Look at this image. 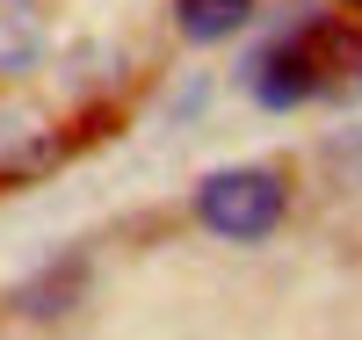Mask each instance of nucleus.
Instances as JSON below:
<instances>
[{"instance_id": "2", "label": "nucleus", "mask_w": 362, "mask_h": 340, "mask_svg": "<svg viewBox=\"0 0 362 340\" xmlns=\"http://www.w3.org/2000/svg\"><path fill=\"white\" fill-rule=\"evenodd\" d=\"M283 210H290V189H283V174H268V167H225V174H210L196 189V225L232 239V246L268 239L283 225Z\"/></svg>"}, {"instance_id": "4", "label": "nucleus", "mask_w": 362, "mask_h": 340, "mask_svg": "<svg viewBox=\"0 0 362 340\" xmlns=\"http://www.w3.org/2000/svg\"><path fill=\"white\" fill-rule=\"evenodd\" d=\"M254 0H174V29L189 44H225L232 29H247Z\"/></svg>"}, {"instance_id": "3", "label": "nucleus", "mask_w": 362, "mask_h": 340, "mask_svg": "<svg viewBox=\"0 0 362 340\" xmlns=\"http://www.w3.org/2000/svg\"><path fill=\"white\" fill-rule=\"evenodd\" d=\"M44 51V15L37 0H0V80H22Z\"/></svg>"}, {"instance_id": "1", "label": "nucleus", "mask_w": 362, "mask_h": 340, "mask_svg": "<svg viewBox=\"0 0 362 340\" xmlns=\"http://www.w3.org/2000/svg\"><path fill=\"white\" fill-rule=\"evenodd\" d=\"M334 87H362V37H348L334 22L290 29L247 66V95L261 109H297L312 95H334Z\"/></svg>"}, {"instance_id": "5", "label": "nucleus", "mask_w": 362, "mask_h": 340, "mask_svg": "<svg viewBox=\"0 0 362 340\" xmlns=\"http://www.w3.org/2000/svg\"><path fill=\"white\" fill-rule=\"evenodd\" d=\"M348 8H362V0H348Z\"/></svg>"}]
</instances>
